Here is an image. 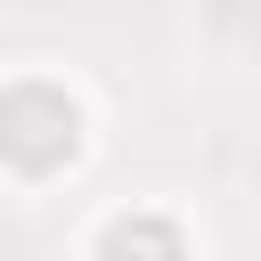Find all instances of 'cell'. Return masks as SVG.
Returning a JSON list of instances; mask_svg holds the SVG:
<instances>
[{
	"instance_id": "obj_1",
	"label": "cell",
	"mask_w": 261,
	"mask_h": 261,
	"mask_svg": "<svg viewBox=\"0 0 261 261\" xmlns=\"http://www.w3.org/2000/svg\"><path fill=\"white\" fill-rule=\"evenodd\" d=\"M82 98L57 82H8L0 90V163L24 179H49L82 155Z\"/></svg>"
},
{
	"instance_id": "obj_2",
	"label": "cell",
	"mask_w": 261,
	"mask_h": 261,
	"mask_svg": "<svg viewBox=\"0 0 261 261\" xmlns=\"http://www.w3.org/2000/svg\"><path fill=\"white\" fill-rule=\"evenodd\" d=\"M98 253H188V228H179V220H147V212L130 220V212H122V220L98 228Z\"/></svg>"
}]
</instances>
